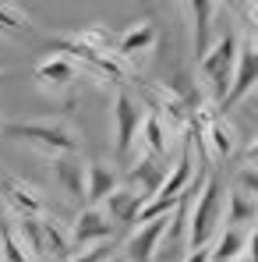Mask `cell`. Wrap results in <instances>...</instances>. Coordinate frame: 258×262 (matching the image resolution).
Segmentation results:
<instances>
[{"label": "cell", "mask_w": 258, "mask_h": 262, "mask_svg": "<svg viewBox=\"0 0 258 262\" xmlns=\"http://www.w3.org/2000/svg\"><path fill=\"white\" fill-rule=\"evenodd\" d=\"M0 195L14 209V216H36V220L46 216V199L39 195V188L21 181V177L7 174V170H0Z\"/></svg>", "instance_id": "52a82bcc"}, {"label": "cell", "mask_w": 258, "mask_h": 262, "mask_svg": "<svg viewBox=\"0 0 258 262\" xmlns=\"http://www.w3.org/2000/svg\"><path fill=\"white\" fill-rule=\"evenodd\" d=\"M121 188V177L113 167H106V163H88V174H85V202L88 206H103L113 191Z\"/></svg>", "instance_id": "2e32d148"}, {"label": "cell", "mask_w": 258, "mask_h": 262, "mask_svg": "<svg viewBox=\"0 0 258 262\" xmlns=\"http://www.w3.org/2000/svg\"><path fill=\"white\" fill-rule=\"evenodd\" d=\"M128 181H131V191H138L149 202L159 191V184L167 181V167L156 156H142V160H134V167L128 170Z\"/></svg>", "instance_id": "4fadbf2b"}, {"label": "cell", "mask_w": 258, "mask_h": 262, "mask_svg": "<svg viewBox=\"0 0 258 262\" xmlns=\"http://www.w3.org/2000/svg\"><path fill=\"white\" fill-rule=\"evenodd\" d=\"M184 262H213V255H209V248H191L184 255Z\"/></svg>", "instance_id": "f1b7e54d"}, {"label": "cell", "mask_w": 258, "mask_h": 262, "mask_svg": "<svg viewBox=\"0 0 258 262\" xmlns=\"http://www.w3.org/2000/svg\"><path fill=\"white\" fill-rule=\"evenodd\" d=\"M223 188L219 177H209L205 188L198 191V199L191 202V216H187V252L191 248H209L219 234V220H223Z\"/></svg>", "instance_id": "3957f363"}, {"label": "cell", "mask_w": 258, "mask_h": 262, "mask_svg": "<svg viewBox=\"0 0 258 262\" xmlns=\"http://www.w3.org/2000/svg\"><path fill=\"white\" fill-rule=\"evenodd\" d=\"M110 259V248L103 245V248H85V252H75L67 262H106Z\"/></svg>", "instance_id": "4316f807"}, {"label": "cell", "mask_w": 258, "mask_h": 262, "mask_svg": "<svg viewBox=\"0 0 258 262\" xmlns=\"http://www.w3.org/2000/svg\"><path fill=\"white\" fill-rule=\"evenodd\" d=\"M184 14H187V18H191V25H195V60H202V57L209 53V46L216 43V36H213L216 4H205V0L184 4Z\"/></svg>", "instance_id": "5bb4252c"}, {"label": "cell", "mask_w": 258, "mask_h": 262, "mask_svg": "<svg viewBox=\"0 0 258 262\" xmlns=\"http://www.w3.org/2000/svg\"><path fill=\"white\" fill-rule=\"evenodd\" d=\"M106 262H124V255H110V259H106Z\"/></svg>", "instance_id": "1f68e13d"}, {"label": "cell", "mask_w": 258, "mask_h": 262, "mask_svg": "<svg viewBox=\"0 0 258 262\" xmlns=\"http://www.w3.org/2000/svg\"><path fill=\"white\" fill-rule=\"evenodd\" d=\"M50 174L57 181V188L71 199V202H85V174L88 163L75 152V156H57L50 160Z\"/></svg>", "instance_id": "30bf717a"}, {"label": "cell", "mask_w": 258, "mask_h": 262, "mask_svg": "<svg viewBox=\"0 0 258 262\" xmlns=\"http://www.w3.org/2000/svg\"><path fill=\"white\" fill-rule=\"evenodd\" d=\"M142 206H145V199H142L138 191H131V188H117L99 209L106 213V220H110L113 227H134V223H138V213H142Z\"/></svg>", "instance_id": "7c38bea8"}, {"label": "cell", "mask_w": 258, "mask_h": 262, "mask_svg": "<svg viewBox=\"0 0 258 262\" xmlns=\"http://www.w3.org/2000/svg\"><path fill=\"white\" fill-rule=\"evenodd\" d=\"M237 11H241V14H244V18H248V21H251V25L258 29V4H248V7H237Z\"/></svg>", "instance_id": "f546056e"}, {"label": "cell", "mask_w": 258, "mask_h": 262, "mask_svg": "<svg viewBox=\"0 0 258 262\" xmlns=\"http://www.w3.org/2000/svg\"><path fill=\"white\" fill-rule=\"evenodd\" d=\"M71 252H85L88 245H106L110 237H113V223L106 220L103 209H96V206H85L78 220L71 223Z\"/></svg>", "instance_id": "ba28073f"}, {"label": "cell", "mask_w": 258, "mask_h": 262, "mask_svg": "<svg viewBox=\"0 0 258 262\" xmlns=\"http://www.w3.org/2000/svg\"><path fill=\"white\" fill-rule=\"evenodd\" d=\"M223 206H226L223 220H226V227H233V230H244V227H251V220H258V199L244 195V191H230Z\"/></svg>", "instance_id": "e0dca14e"}, {"label": "cell", "mask_w": 258, "mask_h": 262, "mask_svg": "<svg viewBox=\"0 0 258 262\" xmlns=\"http://www.w3.org/2000/svg\"><path fill=\"white\" fill-rule=\"evenodd\" d=\"M0 128H4V110H0Z\"/></svg>", "instance_id": "d6a6232c"}, {"label": "cell", "mask_w": 258, "mask_h": 262, "mask_svg": "<svg viewBox=\"0 0 258 262\" xmlns=\"http://www.w3.org/2000/svg\"><path fill=\"white\" fill-rule=\"evenodd\" d=\"M237 191H244V195H251L258 199V167H241V174H237Z\"/></svg>", "instance_id": "484cf974"}, {"label": "cell", "mask_w": 258, "mask_h": 262, "mask_svg": "<svg viewBox=\"0 0 258 262\" xmlns=\"http://www.w3.org/2000/svg\"><path fill=\"white\" fill-rule=\"evenodd\" d=\"M138 142L145 145V156H163L167 149H170V128L156 117V114H145V121H142V131H138Z\"/></svg>", "instance_id": "d6986e66"}, {"label": "cell", "mask_w": 258, "mask_h": 262, "mask_svg": "<svg viewBox=\"0 0 258 262\" xmlns=\"http://www.w3.org/2000/svg\"><path fill=\"white\" fill-rule=\"evenodd\" d=\"M39 227H43V241H46V252H53V255H64V259H71V234L64 230V223L60 220H53L46 213L39 220Z\"/></svg>", "instance_id": "603a6c76"}, {"label": "cell", "mask_w": 258, "mask_h": 262, "mask_svg": "<svg viewBox=\"0 0 258 262\" xmlns=\"http://www.w3.org/2000/svg\"><path fill=\"white\" fill-rule=\"evenodd\" d=\"M0 75H4V60H0Z\"/></svg>", "instance_id": "836d02e7"}, {"label": "cell", "mask_w": 258, "mask_h": 262, "mask_svg": "<svg viewBox=\"0 0 258 262\" xmlns=\"http://www.w3.org/2000/svg\"><path fill=\"white\" fill-rule=\"evenodd\" d=\"M78 75H82V68H78L75 60L60 57V53H53V57L39 60L36 71H32L36 89H39L43 96H50V99H60V110H71V106H75V85H78Z\"/></svg>", "instance_id": "277c9868"}, {"label": "cell", "mask_w": 258, "mask_h": 262, "mask_svg": "<svg viewBox=\"0 0 258 262\" xmlns=\"http://www.w3.org/2000/svg\"><path fill=\"white\" fill-rule=\"evenodd\" d=\"M14 237H18V245L25 248V255L36 262L46 255V241H43V227H39V220L36 216H14Z\"/></svg>", "instance_id": "ac0fdd59"}, {"label": "cell", "mask_w": 258, "mask_h": 262, "mask_svg": "<svg viewBox=\"0 0 258 262\" xmlns=\"http://www.w3.org/2000/svg\"><path fill=\"white\" fill-rule=\"evenodd\" d=\"M0 259L4 262H32L29 255H25V248L18 245L14 227H11V220L4 216V209H0Z\"/></svg>", "instance_id": "d4e9b609"}, {"label": "cell", "mask_w": 258, "mask_h": 262, "mask_svg": "<svg viewBox=\"0 0 258 262\" xmlns=\"http://www.w3.org/2000/svg\"><path fill=\"white\" fill-rule=\"evenodd\" d=\"M142 121H145L142 99H134L128 89H117V99H113V124H117L113 160H117V163H128L131 160V149H134V142H138Z\"/></svg>", "instance_id": "5b68a950"}, {"label": "cell", "mask_w": 258, "mask_h": 262, "mask_svg": "<svg viewBox=\"0 0 258 262\" xmlns=\"http://www.w3.org/2000/svg\"><path fill=\"white\" fill-rule=\"evenodd\" d=\"M255 85H258V39H248V43H241V50H237L233 82H230L226 99L216 106V114L223 117L226 110H233L241 99H248V92H255Z\"/></svg>", "instance_id": "8992f818"}, {"label": "cell", "mask_w": 258, "mask_h": 262, "mask_svg": "<svg viewBox=\"0 0 258 262\" xmlns=\"http://www.w3.org/2000/svg\"><path fill=\"white\" fill-rule=\"evenodd\" d=\"M237 50H241V39L233 32H223L216 36V43L209 46V53L198 60V71H202V82L209 89V99L213 106H219L230 92V82H233V68H237Z\"/></svg>", "instance_id": "7a4b0ae2"}, {"label": "cell", "mask_w": 258, "mask_h": 262, "mask_svg": "<svg viewBox=\"0 0 258 262\" xmlns=\"http://www.w3.org/2000/svg\"><path fill=\"white\" fill-rule=\"evenodd\" d=\"M244 262H258V230H248V245H244Z\"/></svg>", "instance_id": "83f0119b"}, {"label": "cell", "mask_w": 258, "mask_h": 262, "mask_svg": "<svg viewBox=\"0 0 258 262\" xmlns=\"http://www.w3.org/2000/svg\"><path fill=\"white\" fill-rule=\"evenodd\" d=\"M156 21L152 18H138L134 25H128L121 36H117V46H113V53H117V60H134V57H142V53H149L152 46H156Z\"/></svg>", "instance_id": "8fae6325"}, {"label": "cell", "mask_w": 258, "mask_h": 262, "mask_svg": "<svg viewBox=\"0 0 258 262\" xmlns=\"http://www.w3.org/2000/svg\"><path fill=\"white\" fill-rule=\"evenodd\" d=\"M187 177H191V145H184L180 160L173 163V170L167 174V181L159 184L156 195H163V199H180V191L187 188Z\"/></svg>", "instance_id": "7402d4cb"}, {"label": "cell", "mask_w": 258, "mask_h": 262, "mask_svg": "<svg viewBox=\"0 0 258 262\" xmlns=\"http://www.w3.org/2000/svg\"><path fill=\"white\" fill-rule=\"evenodd\" d=\"M67 39L78 46H88V50H103V53H113V46H117V36L110 29H103V25H85V29H78Z\"/></svg>", "instance_id": "cb8c5ba5"}, {"label": "cell", "mask_w": 258, "mask_h": 262, "mask_svg": "<svg viewBox=\"0 0 258 262\" xmlns=\"http://www.w3.org/2000/svg\"><path fill=\"white\" fill-rule=\"evenodd\" d=\"M244 245H248V230L226 227L223 234H216V248H209V255L213 262H237L244 259Z\"/></svg>", "instance_id": "ffe728a7"}, {"label": "cell", "mask_w": 258, "mask_h": 262, "mask_svg": "<svg viewBox=\"0 0 258 262\" xmlns=\"http://www.w3.org/2000/svg\"><path fill=\"white\" fill-rule=\"evenodd\" d=\"M7 135H14L18 142H29L32 149H39L43 156L57 160V156H75L82 138L78 131L64 121H50V117H39V121H14L7 124Z\"/></svg>", "instance_id": "6da1fadb"}, {"label": "cell", "mask_w": 258, "mask_h": 262, "mask_svg": "<svg viewBox=\"0 0 258 262\" xmlns=\"http://www.w3.org/2000/svg\"><path fill=\"white\" fill-rule=\"evenodd\" d=\"M167 220L170 216H159V220H149V223L134 227V234L124 245V262H152L156 259L159 245H163V234H167Z\"/></svg>", "instance_id": "9c48e42d"}, {"label": "cell", "mask_w": 258, "mask_h": 262, "mask_svg": "<svg viewBox=\"0 0 258 262\" xmlns=\"http://www.w3.org/2000/svg\"><path fill=\"white\" fill-rule=\"evenodd\" d=\"M32 21H29V14L21 11V7H14V4H0V36H7V39H32Z\"/></svg>", "instance_id": "44dd1931"}, {"label": "cell", "mask_w": 258, "mask_h": 262, "mask_svg": "<svg viewBox=\"0 0 258 262\" xmlns=\"http://www.w3.org/2000/svg\"><path fill=\"white\" fill-rule=\"evenodd\" d=\"M195 138L202 142V149H209V152H213L216 160H230V156H233V149H237L233 128H230V124H226V117H219V114H216V117L198 131Z\"/></svg>", "instance_id": "9a60e30c"}, {"label": "cell", "mask_w": 258, "mask_h": 262, "mask_svg": "<svg viewBox=\"0 0 258 262\" xmlns=\"http://www.w3.org/2000/svg\"><path fill=\"white\" fill-rule=\"evenodd\" d=\"M248 163H251V167H258V138L248 145Z\"/></svg>", "instance_id": "4dcf8cb0"}]
</instances>
